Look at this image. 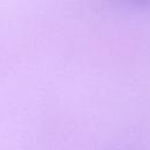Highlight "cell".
Segmentation results:
<instances>
[]
</instances>
